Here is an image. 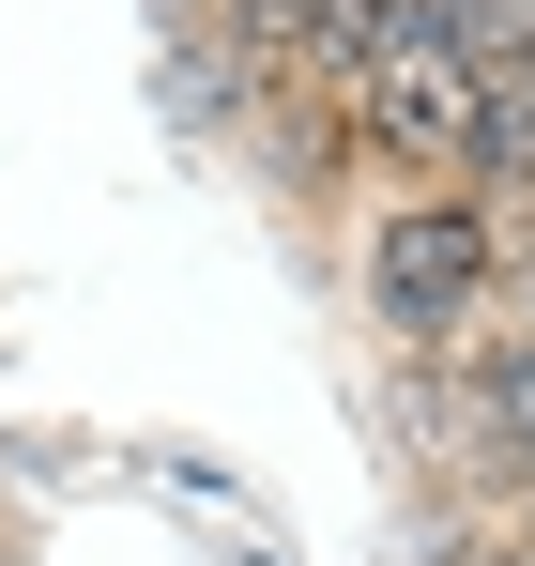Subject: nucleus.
<instances>
[{"instance_id":"obj_1","label":"nucleus","mask_w":535,"mask_h":566,"mask_svg":"<svg viewBox=\"0 0 535 566\" xmlns=\"http://www.w3.org/2000/svg\"><path fill=\"white\" fill-rule=\"evenodd\" d=\"M367 306L413 368H459V337L505 306V199L474 185H398L367 214Z\"/></svg>"},{"instance_id":"obj_2","label":"nucleus","mask_w":535,"mask_h":566,"mask_svg":"<svg viewBox=\"0 0 535 566\" xmlns=\"http://www.w3.org/2000/svg\"><path fill=\"white\" fill-rule=\"evenodd\" d=\"M474 93H490V77L459 62L444 31H398V46L353 77L337 138H353V154H382L398 185H459V169H474Z\"/></svg>"},{"instance_id":"obj_3","label":"nucleus","mask_w":535,"mask_h":566,"mask_svg":"<svg viewBox=\"0 0 535 566\" xmlns=\"http://www.w3.org/2000/svg\"><path fill=\"white\" fill-rule=\"evenodd\" d=\"M413 566H521V552H505L474 505H429V521H413Z\"/></svg>"},{"instance_id":"obj_4","label":"nucleus","mask_w":535,"mask_h":566,"mask_svg":"<svg viewBox=\"0 0 535 566\" xmlns=\"http://www.w3.org/2000/svg\"><path fill=\"white\" fill-rule=\"evenodd\" d=\"M490 536H505V552L535 566V490H521V505H490Z\"/></svg>"}]
</instances>
